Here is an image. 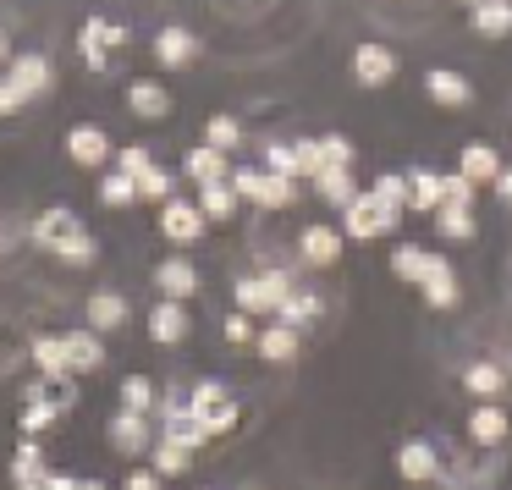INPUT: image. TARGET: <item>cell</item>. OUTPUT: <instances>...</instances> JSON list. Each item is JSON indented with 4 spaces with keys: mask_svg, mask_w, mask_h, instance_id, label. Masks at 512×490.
I'll list each match as a JSON object with an SVG mask.
<instances>
[{
    "mask_svg": "<svg viewBox=\"0 0 512 490\" xmlns=\"http://www.w3.org/2000/svg\"><path fill=\"white\" fill-rule=\"evenodd\" d=\"M446 182V204H468V210H474V182H468V177H457V171H452V177H441Z\"/></svg>",
    "mask_w": 512,
    "mask_h": 490,
    "instance_id": "50",
    "label": "cell"
},
{
    "mask_svg": "<svg viewBox=\"0 0 512 490\" xmlns=\"http://www.w3.org/2000/svg\"><path fill=\"white\" fill-rule=\"evenodd\" d=\"M342 248H347L342 226H303V237H298L303 265H314V270H331L336 259H342Z\"/></svg>",
    "mask_w": 512,
    "mask_h": 490,
    "instance_id": "7",
    "label": "cell"
},
{
    "mask_svg": "<svg viewBox=\"0 0 512 490\" xmlns=\"http://www.w3.org/2000/svg\"><path fill=\"white\" fill-rule=\"evenodd\" d=\"M226 182H232L237 199L259 204V210H287V204H298V182H292V177H276V171L243 166V171H232Z\"/></svg>",
    "mask_w": 512,
    "mask_h": 490,
    "instance_id": "3",
    "label": "cell"
},
{
    "mask_svg": "<svg viewBox=\"0 0 512 490\" xmlns=\"http://www.w3.org/2000/svg\"><path fill=\"white\" fill-rule=\"evenodd\" d=\"M155 408V380L149 375H127L122 380V413H149Z\"/></svg>",
    "mask_w": 512,
    "mask_h": 490,
    "instance_id": "38",
    "label": "cell"
},
{
    "mask_svg": "<svg viewBox=\"0 0 512 490\" xmlns=\"http://www.w3.org/2000/svg\"><path fill=\"white\" fill-rule=\"evenodd\" d=\"M292 298V276L287 270H265V276H243L237 281V309L243 314H276Z\"/></svg>",
    "mask_w": 512,
    "mask_h": 490,
    "instance_id": "5",
    "label": "cell"
},
{
    "mask_svg": "<svg viewBox=\"0 0 512 490\" xmlns=\"http://www.w3.org/2000/svg\"><path fill=\"white\" fill-rule=\"evenodd\" d=\"M254 347H259L265 364H292V358H298V331H287V325H265Z\"/></svg>",
    "mask_w": 512,
    "mask_h": 490,
    "instance_id": "30",
    "label": "cell"
},
{
    "mask_svg": "<svg viewBox=\"0 0 512 490\" xmlns=\"http://www.w3.org/2000/svg\"><path fill=\"white\" fill-rule=\"evenodd\" d=\"M100 199L111 204V210H127V204L138 199V182H133V177H122V171H116V177H105V182H100Z\"/></svg>",
    "mask_w": 512,
    "mask_h": 490,
    "instance_id": "43",
    "label": "cell"
},
{
    "mask_svg": "<svg viewBox=\"0 0 512 490\" xmlns=\"http://www.w3.org/2000/svg\"><path fill=\"white\" fill-rule=\"evenodd\" d=\"M320 155H325V171H353L358 149L347 144L342 133H325V138H320Z\"/></svg>",
    "mask_w": 512,
    "mask_h": 490,
    "instance_id": "41",
    "label": "cell"
},
{
    "mask_svg": "<svg viewBox=\"0 0 512 490\" xmlns=\"http://www.w3.org/2000/svg\"><path fill=\"white\" fill-rule=\"evenodd\" d=\"M171 188H177V177L155 166V171H149L144 182H138V199H160V204H166V199H177V193H171Z\"/></svg>",
    "mask_w": 512,
    "mask_h": 490,
    "instance_id": "46",
    "label": "cell"
},
{
    "mask_svg": "<svg viewBox=\"0 0 512 490\" xmlns=\"http://www.w3.org/2000/svg\"><path fill=\"white\" fill-rule=\"evenodd\" d=\"M435 232L446 237V243H474V210H468V204H441V210H435Z\"/></svg>",
    "mask_w": 512,
    "mask_h": 490,
    "instance_id": "29",
    "label": "cell"
},
{
    "mask_svg": "<svg viewBox=\"0 0 512 490\" xmlns=\"http://www.w3.org/2000/svg\"><path fill=\"white\" fill-rule=\"evenodd\" d=\"M424 94H430L435 105H446V111H468V105H474V83H468L463 72H452V67L424 72Z\"/></svg>",
    "mask_w": 512,
    "mask_h": 490,
    "instance_id": "8",
    "label": "cell"
},
{
    "mask_svg": "<svg viewBox=\"0 0 512 490\" xmlns=\"http://www.w3.org/2000/svg\"><path fill=\"white\" fill-rule=\"evenodd\" d=\"M479 39H507L512 34V0H479L474 12H468Z\"/></svg>",
    "mask_w": 512,
    "mask_h": 490,
    "instance_id": "23",
    "label": "cell"
},
{
    "mask_svg": "<svg viewBox=\"0 0 512 490\" xmlns=\"http://www.w3.org/2000/svg\"><path fill=\"white\" fill-rule=\"evenodd\" d=\"M28 402H50L56 413H72V408H78V375L34 380V386H28Z\"/></svg>",
    "mask_w": 512,
    "mask_h": 490,
    "instance_id": "27",
    "label": "cell"
},
{
    "mask_svg": "<svg viewBox=\"0 0 512 490\" xmlns=\"http://www.w3.org/2000/svg\"><path fill=\"white\" fill-rule=\"evenodd\" d=\"M463 386L474 391V397H501V391H507V369L501 364H490V358H479V364H468L463 369Z\"/></svg>",
    "mask_w": 512,
    "mask_h": 490,
    "instance_id": "31",
    "label": "cell"
},
{
    "mask_svg": "<svg viewBox=\"0 0 512 490\" xmlns=\"http://www.w3.org/2000/svg\"><path fill=\"white\" fill-rule=\"evenodd\" d=\"M67 155L78 160V166H94V171H100L105 160H111V138H105L94 122H78V127L67 133Z\"/></svg>",
    "mask_w": 512,
    "mask_h": 490,
    "instance_id": "17",
    "label": "cell"
},
{
    "mask_svg": "<svg viewBox=\"0 0 512 490\" xmlns=\"http://www.w3.org/2000/svg\"><path fill=\"white\" fill-rule=\"evenodd\" d=\"M441 204H446V182H441V171L413 166V171H408V210H413V215H435Z\"/></svg>",
    "mask_w": 512,
    "mask_h": 490,
    "instance_id": "18",
    "label": "cell"
},
{
    "mask_svg": "<svg viewBox=\"0 0 512 490\" xmlns=\"http://www.w3.org/2000/svg\"><path fill=\"white\" fill-rule=\"evenodd\" d=\"M56 419H61V413L50 408V402H28V408H23V430H28V435L50 430V424H56Z\"/></svg>",
    "mask_w": 512,
    "mask_h": 490,
    "instance_id": "48",
    "label": "cell"
},
{
    "mask_svg": "<svg viewBox=\"0 0 512 490\" xmlns=\"http://www.w3.org/2000/svg\"><path fill=\"white\" fill-rule=\"evenodd\" d=\"M353 78L364 83V89H386V83L397 78V50L391 45H358L353 50Z\"/></svg>",
    "mask_w": 512,
    "mask_h": 490,
    "instance_id": "10",
    "label": "cell"
},
{
    "mask_svg": "<svg viewBox=\"0 0 512 490\" xmlns=\"http://www.w3.org/2000/svg\"><path fill=\"white\" fill-rule=\"evenodd\" d=\"M127 45V28L122 23H105V17H94V23H83V34H78V50H83V61H89L94 72L111 61V50H122Z\"/></svg>",
    "mask_w": 512,
    "mask_h": 490,
    "instance_id": "6",
    "label": "cell"
},
{
    "mask_svg": "<svg viewBox=\"0 0 512 490\" xmlns=\"http://www.w3.org/2000/svg\"><path fill=\"white\" fill-rule=\"evenodd\" d=\"M188 408L199 413L204 435H226V430H237V419H243V408L232 402V391H226L221 380H199L193 397H188Z\"/></svg>",
    "mask_w": 512,
    "mask_h": 490,
    "instance_id": "4",
    "label": "cell"
},
{
    "mask_svg": "<svg viewBox=\"0 0 512 490\" xmlns=\"http://www.w3.org/2000/svg\"><path fill=\"white\" fill-rule=\"evenodd\" d=\"M122 490H160V474H149V468H133V474L122 479Z\"/></svg>",
    "mask_w": 512,
    "mask_h": 490,
    "instance_id": "51",
    "label": "cell"
},
{
    "mask_svg": "<svg viewBox=\"0 0 512 490\" xmlns=\"http://www.w3.org/2000/svg\"><path fill=\"white\" fill-rule=\"evenodd\" d=\"M34 364L45 380L67 375V347H61V336H34Z\"/></svg>",
    "mask_w": 512,
    "mask_h": 490,
    "instance_id": "37",
    "label": "cell"
},
{
    "mask_svg": "<svg viewBox=\"0 0 512 490\" xmlns=\"http://www.w3.org/2000/svg\"><path fill=\"white\" fill-rule=\"evenodd\" d=\"M34 243L50 248V254H61V259H72V265H89V259L100 254V243L83 232V221L72 210H45V215H39V221H34Z\"/></svg>",
    "mask_w": 512,
    "mask_h": 490,
    "instance_id": "1",
    "label": "cell"
},
{
    "mask_svg": "<svg viewBox=\"0 0 512 490\" xmlns=\"http://www.w3.org/2000/svg\"><path fill=\"white\" fill-rule=\"evenodd\" d=\"M23 105H28V100L12 89V83H0V116H6V111H23Z\"/></svg>",
    "mask_w": 512,
    "mask_h": 490,
    "instance_id": "52",
    "label": "cell"
},
{
    "mask_svg": "<svg viewBox=\"0 0 512 490\" xmlns=\"http://www.w3.org/2000/svg\"><path fill=\"white\" fill-rule=\"evenodd\" d=\"M12 479H17V490H28V485H39V479H45V468H39V446H34V441H23V446H17Z\"/></svg>",
    "mask_w": 512,
    "mask_h": 490,
    "instance_id": "40",
    "label": "cell"
},
{
    "mask_svg": "<svg viewBox=\"0 0 512 490\" xmlns=\"http://www.w3.org/2000/svg\"><path fill=\"white\" fill-rule=\"evenodd\" d=\"M441 265H446V259L430 254V248H419V243H402L397 254H391V270H397V281H408V287H424Z\"/></svg>",
    "mask_w": 512,
    "mask_h": 490,
    "instance_id": "15",
    "label": "cell"
},
{
    "mask_svg": "<svg viewBox=\"0 0 512 490\" xmlns=\"http://www.w3.org/2000/svg\"><path fill=\"white\" fill-rule=\"evenodd\" d=\"M127 325V298L122 292H94L89 298V331H122Z\"/></svg>",
    "mask_w": 512,
    "mask_h": 490,
    "instance_id": "28",
    "label": "cell"
},
{
    "mask_svg": "<svg viewBox=\"0 0 512 490\" xmlns=\"http://www.w3.org/2000/svg\"><path fill=\"white\" fill-rule=\"evenodd\" d=\"M490 188H496V199H501V204H507V210H512V166H501V177L490 182Z\"/></svg>",
    "mask_w": 512,
    "mask_h": 490,
    "instance_id": "53",
    "label": "cell"
},
{
    "mask_svg": "<svg viewBox=\"0 0 512 490\" xmlns=\"http://www.w3.org/2000/svg\"><path fill=\"white\" fill-rule=\"evenodd\" d=\"M188 463H193V452H188V446H177V441H160V446H155V474H160V479L188 474Z\"/></svg>",
    "mask_w": 512,
    "mask_h": 490,
    "instance_id": "39",
    "label": "cell"
},
{
    "mask_svg": "<svg viewBox=\"0 0 512 490\" xmlns=\"http://www.w3.org/2000/svg\"><path fill=\"white\" fill-rule=\"evenodd\" d=\"M457 177H468L479 188V182H496L501 177V155L490 144H468L463 155H457Z\"/></svg>",
    "mask_w": 512,
    "mask_h": 490,
    "instance_id": "25",
    "label": "cell"
},
{
    "mask_svg": "<svg viewBox=\"0 0 512 490\" xmlns=\"http://www.w3.org/2000/svg\"><path fill=\"white\" fill-rule=\"evenodd\" d=\"M78 490H111V485H100V479H78Z\"/></svg>",
    "mask_w": 512,
    "mask_h": 490,
    "instance_id": "55",
    "label": "cell"
},
{
    "mask_svg": "<svg viewBox=\"0 0 512 490\" xmlns=\"http://www.w3.org/2000/svg\"><path fill=\"white\" fill-rule=\"evenodd\" d=\"M45 490H78V479L72 474H45Z\"/></svg>",
    "mask_w": 512,
    "mask_h": 490,
    "instance_id": "54",
    "label": "cell"
},
{
    "mask_svg": "<svg viewBox=\"0 0 512 490\" xmlns=\"http://www.w3.org/2000/svg\"><path fill=\"white\" fill-rule=\"evenodd\" d=\"M314 320H320V298H314V292H298V287H292V298L276 309V325H287V331H303V325H314Z\"/></svg>",
    "mask_w": 512,
    "mask_h": 490,
    "instance_id": "32",
    "label": "cell"
},
{
    "mask_svg": "<svg viewBox=\"0 0 512 490\" xmlns=\"http://www.w3.org/2000/svg\"><path fill=\"white\" fill-rule=\"evenodd\" d=\"M28 490H45V479H39V485H28Z\"/></svg>",
    "mask_w": 512,
    "mask_h": 490,
    "instance_id": "58",
    "label": "cell"
},
{
    "mask_svg": "<svg viewBox=\"0 0 512 490\" xmlns=\"http://www.w3.org/2000/svg\"><path fill=\"white\" fill-rule=\"evenodd\" d=\"M463 6H468V12H474V6H479V0H463Z\"/></svg>",
    "mask_w": 512,
    "mask_h": 490,
    "instance_id": "57",
    "label": "cell"
},
{
    "mask_svg": "<svg viewBox=\"0 0 512 490\" xmlns=\"http://www.w3.org/2000/svg\"><path fill=\"white\" fill-rule=\"evenodd\" d=\"M507 435H512V419H507L501 402H479V408L468 413V441L474 446H501Z\"/></svg>",
    "mask_w": 512,
    "mask_h": 490,
    "instance_id": "13",
    "label": "cell"
},
{
    "mask_svg": "<svg viewBox=\"0 0 512 490\" xmlns=\"http://www.w3.org/2000/svg\"><path fill=\"white\" fill-rule=\"evenodd\" d=\"M193 56H199V39H193L188 28H160L155 34V61L160 67H188Z\"/></svg>",
    "mask_w": 512,
    "mask_h": 490,
    "instance_id": "24",
    "label": "cell"
},
{
    "mask_svg": "<svg viewBox=\"0 0 512 490\" xmlns=\"http://www.w3.org/2000/svg\"><path fill=\"white\" fill-rule=\"evenodd\" d=\"M182 171H188L199 188H210V182H226L232 171H226V155L221 149H210V144H199V149H188V160H182Z\"/></svg>",
    "mask_w": 512,
    "mask_h": 490,
    "instance_id": "26",
    "label": "cell"
},
{
    "mask_svg": "<svg viewBox=\"0 0 512 490\" xmlns=\"http://www.w3.org/2000/svg\"><path fill=\"white\" fill-rule=\"evenodd\" d=\"M298 182H314L325 171V155H320V138H298Z\"/></svg>",
    "mask_w": 512,
    "mask_h": 490,
    "instance_id": "44",
    "label": "cell"
},
{
    "mask_svg": "<svg viewBox=\"0 0 512 490\" xmlns=\"http://www.w3.org/2000/svg\"><path fill=\"white\" fill-rule=\"evenodd\" d=\"M402 221V210H391L386 199H375V193H358L353 204L342 210V237H353V243H375V237H391Z\"/></svg>",
    "mask_w": 512,
    "mask_h": 490,
    "instance_id": "2",
    "label": "cell"
},
{
    "mask_svg": "<svg viewBox=\"0 0 512 490\" xmlns=\"http://www.w3.org/2000/svg\"><path fill=\"white\" fill-rule=\"evenodd\" d=\"M199 210H204V221H232L237 215L232 182H210V188H199Z\"/></svg>",
    "mask_w": 512,
    "mask_h": 490,
    "instance_id": "34",
    "label": "cell"
},
{
    "mask_svg": "<svg viewBox=\"0 0 512 490\" xmlns=\"http://www.w3.org/2000/svg\"><path fill=\"white\" fill-rule=\"evenodd\" d=\"M155 287H160V298L188 303L193 292H199V270H193L188 259H166V265H155Z\"/></svg>",
    "mask_w": 512,
    "mask_h": 490,
    "instance_id": "20",
    "label": "cell"
},
{
    "mask_svg": "<svg viewBox=\"0 0 512 490\" xmlns=\"http://www.w3.org/2000/svg\"><path fill=\"white\" fill-rule=\"evenodd\" d=\"M397 474L408 479V485H430L435 474H441V457H435L430 441H402L397 446Z\"/></svg>",
    "mask_w": 512,
    "mask_h": 490,
    "instance_id": "14",
    "label": "cell"
},
{
    "mask_svg": "<svg viewBox=\"0 0 512 490\" xmlns=\"http://www.w3.org/2000/svg\"><path fill=\"white\" fill-rule=\"evenodd\" d=\"M226 342H237V347H243V342H259L254 314H243V309H237V314H226Z\"/></svg>",
    "mask_w": 512,
    "mask_h": 490,
    "instance_id": "49",
    "label": "cell"
},
{
    "mask_svg": "<svg viewBox=\"0 0 512 490\" xmlns=\"http://www.w3.org/2000/svg\"><path fill=\"white\" fill-rule=\"evenodd\" d=\"M375 199H386L391 210H408V171H386V177H375Z\"/></svg>",
    "mask_w": 512,
    "mask_h": 490,
    "instance_id": "42",
    "label": "cell"
},
{
    "mask_svg": "<svg viewBox=\"0 0 512 490\" xmlns=\"http://www.w3.org/2000/svg\"><path fill=\"white\" fill-rule=\"evenodd\" d=\"M0 61H12V45H6V28H0Z\"/></svg>",
    "mask_w": 512,
    "mask_h": 490,
    "instance_id": "56",
    "label": "cell"
},
{
    "mask_svg": "<svg viewBox=\"0 0 512 490\" xmlns=\"http://www.w3.org/2000/svg\"><path fill=\"white\" fill-rule=\"evenodd\" d=\"M188 331H193V314H188V303H171V298H160V303H155V314H149V336H155L160 347H177V342H188Z\"/></svg>",
    "mask_w": 512,
    "mask_h": 490,
    "instance_id": "11",
    "label": "cell"
},
{
    "mask_svg": "<svg viewBox=\"0 0 512 490\" xmlns=\"http://www.w3.org/2000/svg\"><path fill=\"white\" fill-rule=\"evenodd\" d=\"M6 83H12L23 100H39V94L56 83V72H50L45 56H12V78H6Z\"/></svg>",
    "mask_w": 512,
    "mask_h": 490,
    "instance_id": "19",
    "label": "cell"
},
{
    "mask_svg": "<svg viewBox=\"0 0 512 490\" xmlns=\"http://www.w3.org/2000/svg\"><path fill=\"white\" fill-rule=\"evenodd\" d=\"M265 160H270V171H276V177H292V182H298V149H292V144H270Z\"/></svg>",
    "mask_w": 512,
    "mask_h": 490,
    "instance_id": "47",
    "label": "cell"
},
{
    "mask_svg": "<svg viewBox=\"0 0 512 490\" xmlns=\"http://www.w3.org/2000/svg\"><path fill=\"white\" fill-rule=\"evenodd\" d=\"M314 193H320L325 204H336V210H347L364 188H353V171H320V177H314Z\"/></svg>",
    "mask_w": 512,
    "mask_h": 490,
    "instance_id": "33",
    "label": "cell"
},
{
    "mask_svg": "<svg viewBox=\"0 0 512 490\" xmlns=\"http://www.w3.org/2000/svg\"><path fill=\"white\" fill-rule=\"evenodd\" d=\"M419 292H424V303H430V309H452V303L463 298V287H457V270H452V265H441Z\"/></svg>",
    "mask_w": 512,
    "mask_h": 490,
    "instance_id": "35",
    "label": "cell"
},
{
    "mask_svg": "<svg viewBox=\"0 0 512 490\" xmlns=\"http://www.w3.org/2000/svg\"><path fill=\"white\" fill-rule=\"evenodd\" d=\"M111 446H116V452H127V457L155 452V435H149L144 413H116V419H111Z\"/></svg>",
    "mask_w": 512,
    "mask_h": 490,
    "instance_id": "16",
    "label": "cell"
},
{
    "mask_svg": "<svg viewBox=\"0 0 512 490\" xmlns=\"http://www.w3.org/2000/svg\"><path fill=\"white\" fill-rule=\"evenodd\" d=\"M166 441H177V446H204L210 435H204V424H199V413L188 408V402H166Z\"/></svg>",
    "mask_w": 512,
    "mask_h": 490,
    "instance_id": "21",
    "label": "cell"
},
{
    "mask_svg": "<svg viewBox=\"0 0 512 490\" xmlns=\"http://www.w3.org/2000/svg\"><path fill=\"white\" fill-rule=\"evenodd\" d=\"M160 232H166L171 243H182V248L199 243V237H204V210H199V204H188V199H166V204H160Z\"/></svg>",
    "mask_w": 512,
    "mask_h": 490,
    "instance_id": "9",
    "label": "cell"
},
{
    "mask_svg": "<svg viewBox=\"0 0 512 490\" xmlns=\"http://www.w3.org/2000/svg\"><path fill=\"white\" fill-rule=\"evenodd\" d=\"M61 347H67V375H100L105 369L100 331H72V336H61Z\"/></svg>",
    "mask_w": 512,
    "mask_h": 490,
    "instance_id": "12",
    "label": "cell"
},
{
    "mask_svg": "<svg viewBox=\"0 0 512 490\" xmlns=\"http://www.w3.org/2000/svg\"><path fill=\"white\" fill-rule=\"evenodd\" d=\"M116 171H122V177H133V182H144L149 171H155V160H149L144 144H133V149H122V155H116Z\"/></svg>",
    "mask_w": 512,
    "mask_h": 490,
    "instance_id": "45",
    "label": "cell"
},
{
    "mask_svg": "<svg viewBox=\"0 0 512 490\" xmlns=\"http://www.w3.org/2000/svg\"><path fill=\"white\" fill-rule=\"evenodd\" d=\"M204 144L232 155V149L243 144V122H237V116H210V122H204Z\"/></svg>",
    "mask_w": 512,
    "mask_h": 490,
    "instance_id": "36",
    "label": "cell"
},
{
    "mask_svg": "<svg viewBox=\"0 0 512 490\" xmlns=\"http://www.w3.org/2000/svg\"><path fill=\"white\" fill-rule=\"evenodd\" d=\"M127 111L144 116V122H160V116H171V94L160 89L155 78H138L133 89H127Z\"/></svg>",
    "mask_w": 512,
    "mask_h": 490,
    "instance_id": "22",
    "label": "cell"
}]
</instances>
